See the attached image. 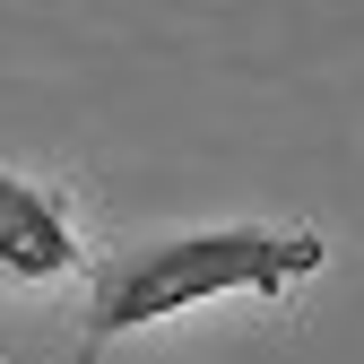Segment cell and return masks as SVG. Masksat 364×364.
Segmentation results:
<instances>
[{
  "label": "cell",
  "instance_id": "cell-2",
  "mask_svg": "<svg viewBox=\"0 0 364 364\" xmlns=\"http://www.w3.org/2000/svg\"><path fill=\"white\" fill-rule=\"evenodd\" d=\"M78 269V235H70V208L53 191H35L26 173L0 165V278L18 287H53Z\"/></svg>",
  "mask_w": 364,
  "mask_h": 364
},
{
  "label": "cell",
  "instance_id": "cell-1",
  "mask_svg": "<svg viewBox=\"0 0 364 364\" xmlns=\"http://www.w3.org/2000/svg\"><path fill=\"white\" fill-rule=\"evenodd\" d=\"M330 269V243L312 225H208V235H173L113 260L96 278L87 330L96 338H130L148 321H173L191 304H225V295H287L304 278Z\"/></svg>",
  "mask_w": 364,
  "mask_h": 364
}]
</instances>
